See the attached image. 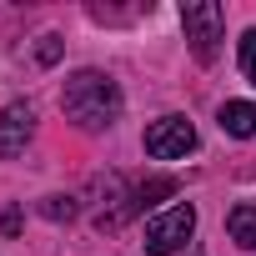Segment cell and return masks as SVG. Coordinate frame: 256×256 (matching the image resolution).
Listing matches in <instances>:
<instances>
[{
	"label": "cell",
	"mask_w": 256,
	"mask_h": 256,
	"mask_svg": "<svg viewBox=\"0 0 256 256\" xmlns=\"http://www.w3.org/2000/svg\"><path fill=\"white\" fill-rule=\"evenodd\" d=\"M226 236H231L241 251H256V206H251V201H241V206L226 211Z\"/></svg>",
	"instance_id": "7"
},
{
	"label": "cell",
	"mask_w": 256,
	"mask_h": 256,
	"mask_svg": "<svg viewBox=\"0 0 256 256\" xmlns=\"http://www.w3.org/2000/svg\"><path fill=\"white\" fill-rule=\"evenodd\" d=\"M36 136V106L30 100H10L6 110H0V161H10L30 146Z\"/></svg>",
	"instance_id": "5"
},
{
	"label": "cell",
	"mask_w": 256,
	"mask_h": 256,
	"mask_svg": "<svg viewBox=\"0 0 256 256\" xmlns=\"http://www.w3.org/2000/svg\"><path fill=\"white\" fill-rule=\"evenodd\" d=\"M191 151H196V126H191L186 116H161V120L146 126V156H156V161H181V156H191Z\"/></svg>",
	"instance_id": "4"
},
{
	"label": "cell",
	"mask_w": 256,
	"mask_h": 256,
	"mask_svg": "<svg viewBox=\"0 0 256 256\" xmlns=\"http://www.w3.org/2000/svg\"><path fill=\"white\" fill-rule=\"evenodd\" d=\"M221 131L236 136V141H251L256 136V106L251 100H226L221 106Z\"/></svg>",
	"instance_id": "6"
},
{
	"label": "cell",
	"mask_w": 256,
	"mask_h": 256,
	"mask_svg": "<svg viewBox=\"0 0 256 256\" xmlns=\"http://www.w3.org/2000/svg\"><path fill=\"white\" fill-rule=\"evenodd\" d=\"M176 191V181H166V176H156V181H141L136 191H131V211H146V206H156L161 196H171Z\"/></svg>",
	"instance_id": "8"
},
{
	"label": "cell",
	"mask_w": 256,
	"mask_h": 256,
	"mask_svg": "<svg viewBox=\"0 0 256 256\" xmlns=\"http://www.w3.org/2000/svg\"><path fill=\"white\" fill-rule=\"evenodd\" d=\"M120 106H126V96H120V86L106 70L86 66V70L66 76L60 110H66L70 126H80V131H110V126L120 120Z\"/></svg>",
	"instance_id": "1"
},
{
	"label": "cell",
	"mask_w": 256,
	"mask_h": 256,
	"mask_svg": "<svg viewBox=\"0 0 256 256\" xmlns=\"http://www.w3.org/2000/svg\"><path fill=\"white\" fill-rule=\"evenodd\" d=\"M181 26H186V40H191L196 60H216V46L226 36V10L216 0H186L181 6Z\"/></svg>",
	"instance_id": "2"
},
{
	"label": "cell",
	"mask_w": 256,
	"mask_h": 256,
	"mask_svg": "<svg viewBox=\"0 0 256 256\" xmlns=\"http://www.w3.org/2000/svg\"><path fill=\"white\" fill-rule=\"evenodd\" d=\"M40 60H56L60 56V36H40V50H36Z\"/></svg>",
	"instance_id": "11"
},
{
	"label": "cell",
	"mask_w": 256,
	"mask_h": 256,
	"mask_svg": "<svg viewBox=\"0 0 256 256\" xmlns=\"http://www.w3.org/2000/svg\"><path fill=\"white\" fill-rule=\"evenodd\" d=\"M236 66H241V76L256 86V30H246V36L236 40Z\"/></svg>",
	"instance_id": "9"
},
{
	"label": "cell",
	"mask_w": 256,
	"mask_h": 256,
	"mask_svg": "<svg viewBox=\"0 0 256 256\" xmlns=\"http://www.w3.org/2000/svg\"><path fill=\"white\" fill-rule=\"evenodd\" d=\"M40 216L46 221H70L76 216V196H46L40 201Z\"/></svg>",
	"instance_id": "10"
},
{
	"label": "cell",
	"mask_w": 256,
	"mask_h": 256,
	"mask_svg": "<svg viewBox=\"0 0 256 256\" xmlns=\"http://www.w3.org/2000/svg\"><path fill=\"white\" fill-rule=\"evenodd\" d=\"M191 236H196V211H191L186 201L146 221V251H151V256H176Z\"/></svg>",
	"instance_id": "3"
}]
</instances>
